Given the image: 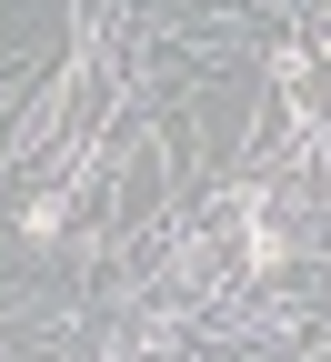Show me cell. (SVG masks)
Wrapping results in <instances>:
<instances>
[]
</instances>
